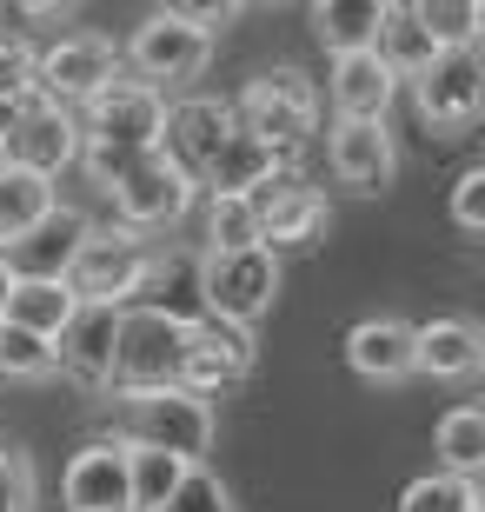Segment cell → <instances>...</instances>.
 Here are the masks:
<instances>
[{
  "mask_svg": "<svg viewBox=\"0 0 485 512\" xmlns=\"http://www.w3.org/2000/svg\"><path fill=\"white\" fill-rule=\"evenodd\" d=\"M34 40L27 34H0V107L20 114L27 100H34Z\"/></svg>",
  "mask_w": 485,
  "mask_h": 512,
  "instance_id": "cell-33",
  "label": "cell"
},
{
  "mask_svg": "<svg viewBox=\"0 0 485 512\" xmlns=\"http://www.w3.org/2000/svg\"><path fill=\"white\" fill-rule=\"evenodd\" d=\"M412 14H419V27H426L446 54H452V47H472V40H479V27H485V7H479V0H419Z\"/></svg>",
  "mask_w": 485,
  "mask_h": 512,
  "instance_id": "cell-31",
  "label": "cell"
},
{
  "mask_svg": "<svg viewBox=\"0 0 485 512\" xmlns=\"http://www.w3.org/2000/svg\"><path fill=\"white\" fill-rule=\"evenodd\" d=\"M240 133H253L260 147H273L280 160H293L306 140L319 133V80L306 67H260L233 100Z\"/></svg>",
  "mask_w": 485,
  "mask_h": 512,
  "instance_id": "cell-2",
  "label": "cell"
},
{
  "mask_svg": "<svg viewBox=\"0 0 485 512\" xmlns=\"http://www.w3.org/2000/svg\"><path fill=\"white\" fill-rule=\"evenodd\" d=\"M326 160H333V180L353 193H386L399 173V147H392L386 120H333Z\"/></svg>",
  "mask_w": 485,
  "mask_h": 512,
  "instance_id": "cell-14",
  "label": "cell"
},
{
  "mask_svg": "<svg viewBox=\"0 0 485 512\" xmlns=\"http://www.w3.org/2000/svg\"><path fill=\"white\" fill-rule=\"evenodd\" d=\"M379 20H386V0H319L313 7V34L326 54H366L379 40Z\"/></svg>",
  "mask_w": 485,
  "mask_h": 512,
  "instance_id": "cell-26",
  "label": "cell"
},
{
  "mask_svg": "<svg viewBox=\"0 0 485 512\" xmlns=\"http://www.w3.org/2000/svg\"><path fill=\"white\" fill-rule=\"evenodd\" d=\"M240 133L233 120V100H213V94H193V100H173L167 107V127H160V153L173 167L187 173L193 187L206 180V167L220 160V147Z\"/></svg>",
  "mask_w": 485,
  "mask_h": 512,
  "instance_id": "cell-13",
  "label": "cell"
},
{
  "mask_svg": "<svg viewBox=\"0 0 485 512\" xmlns=\"http://www.w3.org/2000/svg\"><path fill=\"white\" fill-rule=\"evenodd\" d=\"M193 313L173 306H120L113 326V393H147V386H180Z\"/></svg>",
  "mask_w": 485,
  "mask_h": 512,
  "instance_id": "cell-4",
  "label": "cell"
},
{
  "mask_svg": "<svg viewBox=\"0 0 485 512\" xmlns=\"http://www.w3.org/2000/svg\"><path fill=\"white\" fill-rule=\"evenodd\" d=\"M160 512H233V493H226V479H220V473L193 466V473L180 479V493H173Z\"/></svg>",
  "mask_w": 485,
  "mask_h": 512,
  "instance_id": "cell-34",
  "label": "cell"
},
{
  "mask_svg": "<svg viewBox=\"0 0 485 512\" xmlns=\"http://www.w3.org/2000/svg\"><path fill=\"white\" fill-rule=\"evenodd\" d=\"M167 14L180 20V27H193V34L213 40V34H226V27H233V20H240L246 7H240V0H173Z\"/></svg>",
  "mask_w": 485,
  "mask_h": 512,
  "instance_id": "cell-36",
  "label": "cell"
},
{
  "mask_svg": "<svg viewBox=\"0 0 485 512\" xmlns=\"http://www.w3.org/2000/svg\"><path fill=\"white\" fill-rule=\"evenodd\" d=\"M373 54L386 60V74H392V80H419L432 60L446 54V47H439V40L419 27V14H412V7H392V0H386V20H379Z\"/></svg>",
  "mask_w": 485,
  "mask_h": 512,
  "instance_id": "cell-25",
  "label": "cell"
},
{
  "mask_svg": "<svg viewBox=\"0 0 485 512\" xmlns=\"http://www.w3.org/2000/svg\"><path fill=\"white\" fill-rule=\"evenodd\" d=\"M412 114L426 120V133L439 140H459V133L479 127L485 114V60L479 47H452L412 80Z\"/></svg>",
  "mask_w": 485,
  "mask_h": 512,
  "instance_id": "cell-8",
  "label": "cell"
},
{
  "mask_svg": "<svg viewBox=\"0 0 485 512\" xmlns=\"http://www.w3.org/2000/svg\"><path fill=\"white\" fill-rule=\"evenodd\" d=\"M260 360V340H253V326H233V320H193L187 333V360H180V386L200 399H220L226 386H240Z\"/></svg>",
  "mask_w": 485,
  "mask_h": 512,
  "instance_id": "cell-11",
  "label": "cell"
},
{
  "mask_svg": "<svg viewBox=\"0 0 485 512\" xmlns=\"http://www.w3.org/2000/svg\"><path fill=\"white\" fill-rule=\"evenodd\" d=\"M0 27H7V7H0Z\"/></svg>",
  "mask_w": 485,
  "mask_h": 512,
  "instance_id": "cell-40",
  "label": "cell"
},
{
  "mask_svg": "<svg viewBox=\"0 0 485 512\" xmlns=\"http://www.w3.org/2000/svg\"><path fill=\"white\" fill-rule=\"evenodd\" d=\"M60 506L67 512H133L127 506V446L120 439H87L67 473H60Z\"/></svg>",
  "mask_w": 485,
  "mask_h": 512,
  "instance_id": "cell-16",
  "label": "cell"
},
{
  "mask_svg": "<svg viewBox=\"0 0 485 512\" xmlns=\"http://www.w3.org/2000/svg\"><path fill=\"white\" fill-rule=\"evenodd\" d=\"M213 399L187 393V386H147V393H113V433L120 446H153V453H173L187 466H206L213 453Z\"/></svg>",
  "mask_w": 485,
  "mask_h": 512,
  "instance_id": "cell-1",
  "label": "cell"
},
{
  "mask_svg": "<svg viewBox=\"0 0 485 512\" xmlns=\"http://www.w3.org/2000/svg\"><path fill=\"white\" fill-rule=\"evenodd\" d=\"M206 60H213V40L193 34V27H180L167 7H160V14H147V20L127 34V47H120V67H127V80H140V87H153V94L200 80Z\"/></svg>",
  "mask_w": 485,
  "mask_h": 512,
  "instance_id": "cell-9",
  "label": "cell"
},
{
  "mask_svg": "<svg viewBox=\"0 0 485 512\" xmlns=\"http://www.w3.org/2000/svg\"><path fill=\"white\" fill-rule=\"evenodd\" d=\"M452 227L485 233V167H466L459 180H452Z\"/></svg>",
  "mask_w": 485,
  "mask_h": 512,
  "instance_id": "cell-37",
  "label": "cell"
},
{
  "mask_svg": "<svg viewBox=\"0 0 485 512\" xmlns=\"http://www.w3.org/2000/svg\"><path fill=\"white\" fill-rule=\"evenodd\" d=\"M0 380H20V386L54 380V346L0 320Z\"/></svg>",
  "mask_w": 485,
  "mask_h": 512,
  "instance_id": "cell-32",
  "label": "cell"
},
{
  "mask_svg": "<svg viewBox=\"0 0 485 512\" xmlns=\"http://www.w3.org/2000/svg\"><path fill=\"white\" fill-rule=\"evenodd\" d=\"M253 213H260V247L273 253V260H280L286 247H313L319 233L333 227V200L319 187H306V180L253 193Z\"/></svg>",
  "mask_w": 485,
  "mask_h": 512,
  "instance_id": "cell-15",
  "label": "cell"
},
{
  "mask_svg": "<svg viewBox=\"0 0 485 512\" xmlns=\"http://www.w3.org/2000/svg\"><path fill=\"white\" fill-rule=\"evenodd\" d=\"M7 293H14V266L0 260V320H7Z\"/></svg>",
  "mask_w": 485,
  "mask_h": 512,
  "instance_id": "cell-38",
  "label": "cell"
},
{
  "mask_svg": "<svg viewBox=\"0 0 485 512\" xmlns=\"http://www.w3.org/2000/svg\"><path fill=\"white\" fill-rule=\"evenodd\" d=\"M260 247V213L240 193H206V253H246Z\"/></svg>",
  "mask_w": 485,
  "mask_h": 512,
  "instance_id": "cell-29",
  "label": "cell"
},
{
  "mask_svg": "<svg viewBox=\"0 0 485 512\" xmlns=\"http://www.w3.org/2000/svg\"><path fill=\"white\" fill-rule=\"evenodd\" d=\"M399 512H485L479 479H452V473H419L399 493Z\"/></svg>",
  "mask_w": 485,
  "mask_h": 512,
  "instance_id": "cell-30",
  "label": "cell"
},
{
  "mask_svg": "<svg viewBox=\"0 0 485 512\" xmlns=\"http://www.w3.org/2000/svg\"><path fill=\"white\" fill-rule=\"evenodd\" d=\"M293 180H299L293 160H280L273 147H260L253 133H233V140L220 147V160L206 167L200 187H206V193H240V200H253V193H266V187H293Z\"/></svg>",
  "mask_w": 485,
  "mask_h": 512,
  "instance_id": "cell-20",
  "label": "cell"
},
{
  "mask_svg": "<svg viewBox=\"0 0 485 512\" xmlns=\"http://www.w3.org/2000/svg\"><path fill=\"white\" fill-rule=\"evenodd\" d=\"M326 94H333V114H339V120H386L392 100H399V80H392L386 60L366 47V54H339V60H333Z\"/></svg>",
  "mask_w": 485,
  "mask_h": 512,
  "instance_id": "cell-21",
  "label": "cell"
},
{
  "mask_svg": "<svg viewBox=\"0 0 485 512\" xmlns=\"http://www.w3.org/2000/svg\"><path fill=\"white\" fill-rule=\"evenodd\" d=\"M7 127H14V114H7V107H0V147H7Z\"/></svg>",
  "mask_w": 485,
  "mask_h": 512,
  "instance_id": "cell-39",
  "label": "cell"
},
{
  "mask_svg": "<svg viewBox=\"0 0 485 512\" xmlns=\"http://www.w3.org/2000/svg\"><path fill=\"white\" fill-rule=\"evenodd\" d=\"M0 512H34V459L0 446Z\"/></svg>",
  "mask_w": 485,
  "mask_h": 512,
  "instance_id": "cell-35",
  "label": "cell"
},
{
  "mask_svg": "<svg viewBox=\"0 0 485 512\" xmlns=\"http://www.w3.org/2000/svg\"><path fill=\"white\" fill-rule=\"evenodd\" d=\"M0 160H7V167H20V173H40V180H60V173L80 160V127H74V114L34 94L14 114V127H7Z\"/></svg>",
  "mask_w": 485,
  "mask_h": 512,
  "instance_id": "cell-12",
  "label": "cell"
},
{
  "mask_svg": "<svg viewBox=\"0 0 485 512\" xmlns=\"http://www.w3.org/2000/svg\"><path fill=\"white\" fill-rule=\"evenodd\" d=\"M74 313H80V300L67 293V280H14V293H7V326H20V333H34L47 346L67 333Z\"/></svg>",
  "mask_w": 485,
  "mask_h": 512,
  "instance_id": "cell-24",
  "label": "cell"
},
{
  "mask_svg": "<svg viewBox=\"0 0 485 512\" xmlns=\"http://www.w3.org/2000/svg\"><path fill=\"white\" fill-rule=\"evenodd\" d=\"M193 293H200V313H206V320L253 326L266 306H273V293H280V260H273L266 247L200 253V260H193Z\"/></svg>",
  "mask_w": 485,
  "mask_h": 512,
  "instance_id": "cell-5",
  "label": "cell"
},
{
  "mask_svg": "<svg viewBox=\"0 0 485 512\" xmlns=\"http://www.w3.org/2000/svg\"><path fill=\"white\" fill-rule=\"evenodd\" d=\"M107 200H113V213H120V227L153 233V227H173V220H187L193 200H200V187H193L187 173H180L167 153L153 147V153H140V160H133V167L113 180Z\"/></svg>",
  "mask_w": 485,
  "mask_h": 512,
  "instance_id": "cell-10",
  "label": "cell"
},
{
  "mask_svg": "<svg viewBox=\"0 0 485 512\" xmlns=\"http://www.w3.org/2000/svg\"><path fill=\"white\" fill-rule=\"evenodd\" d=\"M346 366H353L366 386H399L412 380V326L392 320V313H373L346 333Z\"/></svg>",
  "mask_w": 485,
  "mask_h": 512,
  "instance_id": "cell-19",
  "label": "cell"
},
{
  "mask_svg": "<svg viewBox=\"0 0 485 512\" xmlns=\"http://www.w3.org/2000/svg\"><path fill=\"white\" fill-rule=\"evenodd\" d=\"M54 207H60L54 180H40V173H20V167H7V160H0V253L20 247V240H27V233H34Z\"/></svg>",
  "mask_w": 485,
  "mask_h": 512,
  "instance_id": "cell-23",
  "label": "cell"
},
{
  "mask_svg": "<svg viewBox=\"0 0 485 512\" xmlns=\"http://www.w3.org/2000/svg\"><path fill=\"white\" fill-rule=\"evenodd\" d=\"M193 466L173 453H153V446H127V506L133 512H160L173 493H180V479Z\"/></svg>",
  "mask_w": 485,
  "mask_h": 512,
  "instance_id": "cell-28",
  "label": "cell"
},
{
  "mask_svg": "<svg viewBox=\"0 0 485 512\" xmlns=\"http://www.w3.org/2000/svg\"><path fill=\"white\" fill-rule=\"evenodd\" d=\"M87 227H94L87 213L54 207L34 233H27V240H20V247L0 253V260L14 266V280H60V273H67V260H74V247L87 240Z\"/></svg>",
  "mask_w": 485,
  "mask_h": 512,
  "instance_id": "cell-22",
  "label": "cell"
},
{
  "mask_svg": "<svg viewBox=\"0 0 485 512\" xmlns=\"http://www.w3.org/2000/svg\"><path fill=\"white\" fill-rule=\"evenodd\" d=\"M74 127L87 147H113V153H153L160 147V127H167V94H153L140 80H113L100 87L87 107H74Z\"/></svg>",
  "mask_w": 485,
  "mask_h": 512,
  "instance_id": "cell-7",
  "label": "cell"
},
{
  "mask_svg": "<svg viewBox=\"0 0 485 512\" xmlns=\"http://www.w3.org/2000/svg\"><path fill=\"white\" fill-rule=\"evenodd\" d=\"M113 326H120L113 306H80L67 320V333L54 340V373H67L87 393H107L113 386Z\"/></svg>",
  "mask_w": 485,
  "mask_h": 512,
  "instance_id": "cell-17",
  "label": "cell"
},
{
  "mask_svg": "<svg viewBox=\"0 0 485 512\" xmlns=\"http://www.w3.org/2000/svg\"><path fill=\"white\" fill-rule=\"evenodd\" d=\"M127 74L120 67V47H113L107 34H94V27H80V34H60L54 47H40L34 54V94L54 100V107H87V100L100 94V87H113V80Z\"/></svg>",
  "mask_w": 485,
  "mask_h": 512,
  "instance_id": "cell-6",
  "label": "cell"
},
{
  "mask_svg": "<svg viewBox=\"0 0 485 512\" xmlns=\"http://www.w3.org/2000/svg\"><path fill=\"white\" fill-rule=\"evenodd\" d=\"M153 260H160V253L147 247V233L107 220V227H87V240L74 247V260H67L60 280H67V293H74L80 306H113V313H120L133 293H147Z\"/></svg>",
  "mask_w": 485,
  "mask_h": 512,
  "instance_id": "cell-3",
  "label": "cell"
},
{
  "mask_svg": "<svg viewBox=\"0 0 485 512\" xmlns=\"http://www.w3.org/2000/svg\"><path fill=\"white\" fill-rule=\"evenodd\" d=\"M485 366V333L459 313L446 320H426L412 326V373H426V380H479Z\"/></svg>",
  "mask_w": 485,
  "mask_h": 512,
  "instance_id": "cell-18",
  "label": "cell"
},
{
  "mask_svg": "<svg viewBox=\"0 0 485 512\" xmlns=\"http://www.w3.org/2000/svg\"><path fill=\"white\" fill-rule=\"evenodd\" d=\"M432 453H439V473L452 479H479L485 473V413L479 406H452L432 433Z\"/></svg>",
  "mask_w": 485,
  "mask_h": 512,
  "instance_id": "cell-27",
  "label": "cell"
}]
</instances>
